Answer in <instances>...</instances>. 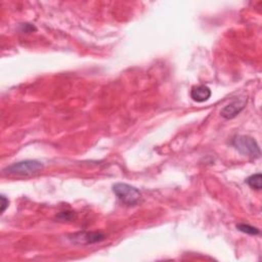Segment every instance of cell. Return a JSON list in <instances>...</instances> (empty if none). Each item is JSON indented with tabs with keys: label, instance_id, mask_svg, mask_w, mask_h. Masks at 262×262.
I'll return each instance as SVG.
<instances>
[{
	"label": "cell",
	"instance_id": "cell-1",
	"mask_svg": "<svg viewBox=\"0 0 262 262\" xmlns=\"http://www.w3.org/2000/svg\"><path fill=\"white\" fill-rule=\"evenodd\" d=\"M42 169L43 164L37 160H24L6 167L4 172L10 175L29 176L39 173Z\"/></svg>",
	"mask_w": 262,
	"mask_h": 262
},
{
	"label": "cell",
	"instance_id": "cell-2",
	"mask_svg": "<svg viewBox=\"0 0 262 262\" xmlns=\"http://www.w3.org/2000/svg\"><path fill=\"white\" fill-rule=\"evenodd\" d=\"M113 192L116 197L127 206H136L142 199V193L137 188L127 183H116L113 186Z\"/></svg>",
	"mask_w": 262,
	"mask_h": 262
},
{
	"label": "cell",
	"instance_id": "cell-3",
	"mask_svg": "<svg viewBox=\"0 0 262 262\" xmlns=\"http://www.w3.org/2000/svg\"><path fill=\"white\" fill-rule=\"evenodd\" d=\"M232 145L245 156L252 157V158H259L260 157V148L253 138L247 136L235 137L232 140Z\"/></svg>",
	"mask_w": 262,
	"mask_h": 262
},
{
	"label": "cell",
	"instance_id": "cell-4",
	"mask_svg": "<svg viewBox=\"0 0 262 262\" xmlns=\"http://www.w3.org/2000/svg\"><path fill=\"white\" fill-rule=\"evenodd\" d=\"M247 102V98L245 97H240L232 100L231 102H229L228 104L221 110L220 115L224 118V119H232L235 116H238L245 108Z\"/></svg>",
	"mask_w": 262,
	"mask_h": 262
},
{
	"label": "cell",
	"instance_id": "cell-5",
	"mask_svg": "<svg viewBox=\"0 0 262 262\" xmlns=\"http://www.w3.org/2000/svg\"><path fill=\"white\" fill-rule=\"evenodd\" d=\"M106 235L101 232H97V231H93V232H87V231H83V232H78L72 235V238H70L74 243L76 244H94L97 242H101L102 240H104Z\"/></svg>",
	"mask_w": 262,
	"mask_h": 262
},
{
	"label": "cell",
	"instance_id": "cell-6",
	"mask_svg": "<svg viewBox=\"0 0 262 262\" xmlns=\"http://www.w3.org/2000/svg\"><path fill=\"white\" fill-rule=\"evenodd\" d=\"M211 96V90L206 85H198L193 87L191 91V97L194 101L204 102L207 101Z\"/></svg>",
	"mask_w": 262,
	"mask_h": 262
},
{
	"label": "cell",
	"instance_id": "cell-7",
	"mask_svg": "<svg viewBox=\"0 0 262 262\" xmlns=\"http://www.w3.org/2000/svg\"><path fill=\"white\" fill-rule=\"evenodd\" d=\"M246 182L252 189H255L257 191H260L262 189V176L260 173H256L249 176Z\"/></svg>",
	"mask_w": 262,
	"mask_h": 262
},
{
	"label": "cell",
	"instance_id": "cell-8",
	"mask_svg": "<svg viewBox=\"0 0 262 262\" xmlns=\"http://www.w3.org/2000/svg\"><path fill=\"white\" fill-rule=\"evenodd\" d=\"M237 228L247 234H251V235H255V234H259L260 230L257 227H254L250 224H245V223H240L237 225Z\"/></svg>",
	"mask_w": 262,
	"mask_h": 262
},
{
	"label": "cell",
	"instance_id": "cell-9",
	"mask_svg": "<svg viewBox=\"0 0 262 262\" xmlns=\"http://www.w3.org/2000/svg\"><path fill=\"white\" fill-rule=\"evenodd\" d=\"M57 217H58L59 219L63 220V221H65V220L69 221V220H71V219L74 217V213H73V212H69V211L61 212Z\"/></svg>",
	"mask_w": 262,
	"mask_h": 262
},
{
	"label": "cell",
	"instance_id": "cell-10",
	"mask_svg": "<svg viewBox=\"0 0 262 262\" xmlns=\"http://www.w3.org/2000/svg\"><path fill=\"white\" fill-rule=\"evenodd\" d=\"M9 207V199H7L4 195L2 196V213L6 211V209Z\"/></svg>",
	"mask_w": 262,
	"mask_h": 262
}]
</instances>
